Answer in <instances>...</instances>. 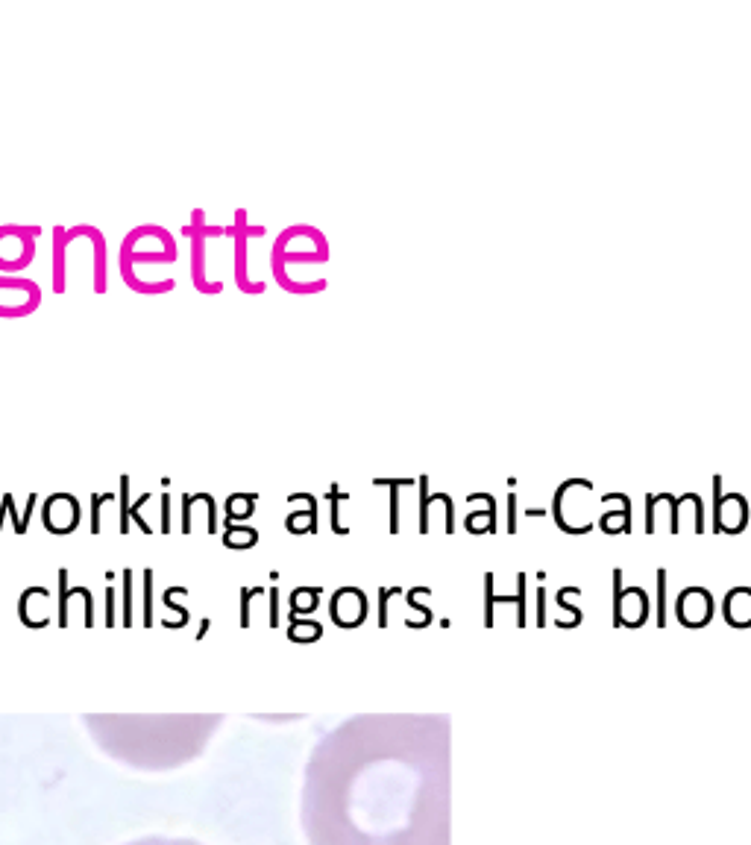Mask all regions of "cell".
Wrapping results in <instances>:
<instances>
[{
	"label": "cell",
	"instance_id": "cell-1",
	"mask_svg": "<svg viewBox=\"0 0 751 845\" xmlns=\"http://www.w3.org/2000/svg\"><path fill=\"white\" fill-rule=\"evenodd\" d=\"M411 725L355 716L314 746L300 807L309 845H414L426 778Z\"/></svg>",
	"mask_w": 751,
	"mask_h": 845
},
{
	"label": "cell",
	"instance_id": "cell-2",
	"mask_svg": "<svg viewBox=\"0 0 751 845\" xmlns=\"http://www.w3.org/2000/svg\"><path fill=\"white\" fill-rule=\"evenodd\" d=\"M91 722L103 728H91L94 740L106 755L118 757L138 769H171L203 752L209 734L221 719L203 716H168V719H138L127 716H91Z\"/></svg>",
	"mask_w": 751,
	"mask_h": 845
},
{
	"label": "cell",
	"instance_id": "cell-3",
	"mask_svg": "<svg viewBox=\"0 0 751 845\" xmlns=\"http://www.w3.org/2000/svg\"><path fill=\"white\" fill-rule=\"evenodd\" d=\"M716 508H713V532H743L749 523V505L740 493H722V479H713Z\"/></svg>",
	"mask_w": 751,
	"mask_h": 845
},
{
	"label": "cell",
	"instance_id": "cell-4",
	"mask_svg": "<svg viewBox=\"0 0 751 845\" xmlns=\"http://www.w3.org/2000/svg\"><path fill=\"white\" fill-rule=\"evenodd\" d=\"M649 617V599L640 587H622V573H614V623L643 625Z\"/></svg>",
	"mask_w": 751,
	"mask_h": 845
},
{
	"label": "cell",
	"instance_id": "cell-5",
	"mask_svg": "<svg viewBox=\"0 0 751 845\" xmlns=\"http://www.w3.org/2000/svg\"><path fill=\"white\" fill-rule=\"evenodd\" d=\"M675 614L678 620L690 628H699L713 620V596L707 593L705 587H687L678 602H675Z\"/></svg>",
	"mask_w": 751,
	"mask_h": 845
},
{
	"label": "cell",
	"instance_id": "cell-6",
	"mask_svg": "<svg viewBox=\"0 0 751 845\" xmlns=\"http://www.w3.org/2000/svg\"><path fill=\"white\" fill-rule=\"evenodd\" d=\"M722 614H725L728 623L737 625V628L751 625V587H734V590L725 596Z\"/></svg>",
	"mask_w": 751,
	"mask_h": 845
},
{
	"label": "cell",
	"instance_id": "cell-7",
	"mask_svg": "<svg viewBox=\"0 0 751 845\" xmlns=\"http://www.w3.org/2000/svg\"><path fill=\"white\" fill-rule=\"evenodd\" d=\"M124 845H203V843L182 840V837H141V840H133V843H124Z\"/></svg>",
	"mask_w": 751,
	"mask_h": 845
},
{
	"label": "cell",
	"instance_id": "cell-8",
	"mask_svg": "<svg viewBox=\"0 0 751 845\" xmlns=\"http://www.w3.org/2000/svg\"><path fill=\"white\" fill-rule=\"evenodd\" d=\"M575 593H578V587H564V590H558V605H561V611H570V614H573V620L578 623V620H581V611H578L573 602H570Z\"/></svg>",
	"mask_w": 751,
	"mask_h": 845
},
{
	"label": "cell",
	"instance_id": "cell-9",
	"mask_svg": "<svg viewBox=\"0 0 751 845\" xmlns=\"http://www.w3.org/2000/svg\"><path fill=\"white\" fill-rule=\"evenodd\" d=\"M663 581H666V570H658V623H666L663 617V599H666V590H663Z\"/></svg>",
	"mask_w": 751,
	"mask_h": 845
}]
</instances>
